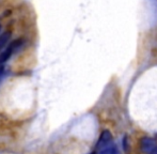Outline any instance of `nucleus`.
<instances>
[{"mask_svg":"<svg viewBox=\"0 0 157 154\" xmlns=\"http://www.w3.org/2000/svg\"><path fill=\"white\" fill-rule=\"evenodd\" d=\"M21 43H23V40L19 39V40H16V41H14V42H12V43L9 44V46L6 47V49L0 54V65L10 59V57L13 55V52H16L17 48L21 45Z\"/></svg>","mask_w":157,"mask_h":154,"instance_id":"f257e3e1","label":"nucleus"},{"mask_svg":"<svg viewBox=\"0 0 157 154\" xmlns=\"http://www.w3.org/2000/svg\"><path fill=\"white\" fill-rule=\"evenodd\" d=\"M140 149L144 154H151L157 149L156 141L151 137H142L140 139Z\"/></svg>","mask_w":157,"mask_h":154,"instance_id":"f03ea898","label":"nucleus"},{"mask_svg":"<svg viewBox=\"0 0 157 154\" xmlns=\"http://www.w3.org/2000/svg\"><path fill=\"white\" fill-rule=\"evenodd\" d=\"M111 144H113V139H112V135L109 131L105 129V131L101 132V136H99V139L96 144V150L99 151L101 149L106 148V147L110 146Z\"/></svg>","mask_w":157,"mask_h":154,"instance_id":"7ed1b4c3","label":"nucleus"},{"mask_svg":"<svg viewBox=\"0 0 157 154\" xmlns=\"http://www.w3.org/2000/svg\"><path fill=\"white\" fill-rule=\"evenodd\" d=\"M97 152H98V154H120L119 153L118 148H117L116 144H114V142L110 144V146H108V147H106V148L101 149V150L97 151Z\"/></svg>","mask_w":157,"mask_h":154,"instance_id":"20e7f679","label":"nucleus"},{"mask_svg":"<svg viewBox=\"0 0 157 154\" xmlns=\"http://www.w3.org/2000/svg\"><path fill=\"white\" fill-rule=\"evenodd\" d=\"M11 38V32L10 31H6L4 33L0 34V52L1 49L6 45V43L9 42V40Z\"/></svg>","mask_w":157,"mask_h":154,"instance_id":"39448f33","label":"nucleus"},{"mask_svg":"<svg viewBox=\"0 0 157 154\" xmlns=\"http://www.w3.org/2000/svg\"><path fill=\"white\" fill-rule=\"evenodd\" d=\"M122 144H123V149H124L125 152L126 153L129 152V144H128V137L126 135L124 136V138H123Z\"/></svg>","mask_w":157,"mask_h":154,"instance_id":"423d86ee","label":"nucleus"},{"mask_svg":"<svg viewBox=\"0 0 157 154\" xmlns=\"http://www.w3.org/2000/svg\"><path fill=\"white\" fill-rule=\"evenodd\" d=\"M3 73H4V67L0 65V78L2 77V75H3Z\"/></svg>","mask_w":157,"mask_h":154,"instance_id":"0eeeda50","label":"nucleus"},{"mask_svg":"<svg viewBox=\"0 0 157 154\" xmlns=\"http://www.w3.org/2000/svg\"><path fill=\"white\" fill-rule=\"evenodd\" d=\"M0 29H1V26H0Z\"/></svg>","mask_w":157,"mask_h":154,"instance_id":"6e6552de","label":"nucleus"},{"mask_svg":"<svg viewBox=\"0 0 157 154\" xmlns=\"http://www.w3.org/2000/svg\"><path fill=\"white\" fill-rule=\"evenodd\" d=\"M91 154H95V153H91Z\"/></svg>","mask_w":157,"mask_h":154,"instance_id":"1a4fd4ad","label":"nucleus"}]
</instances>
